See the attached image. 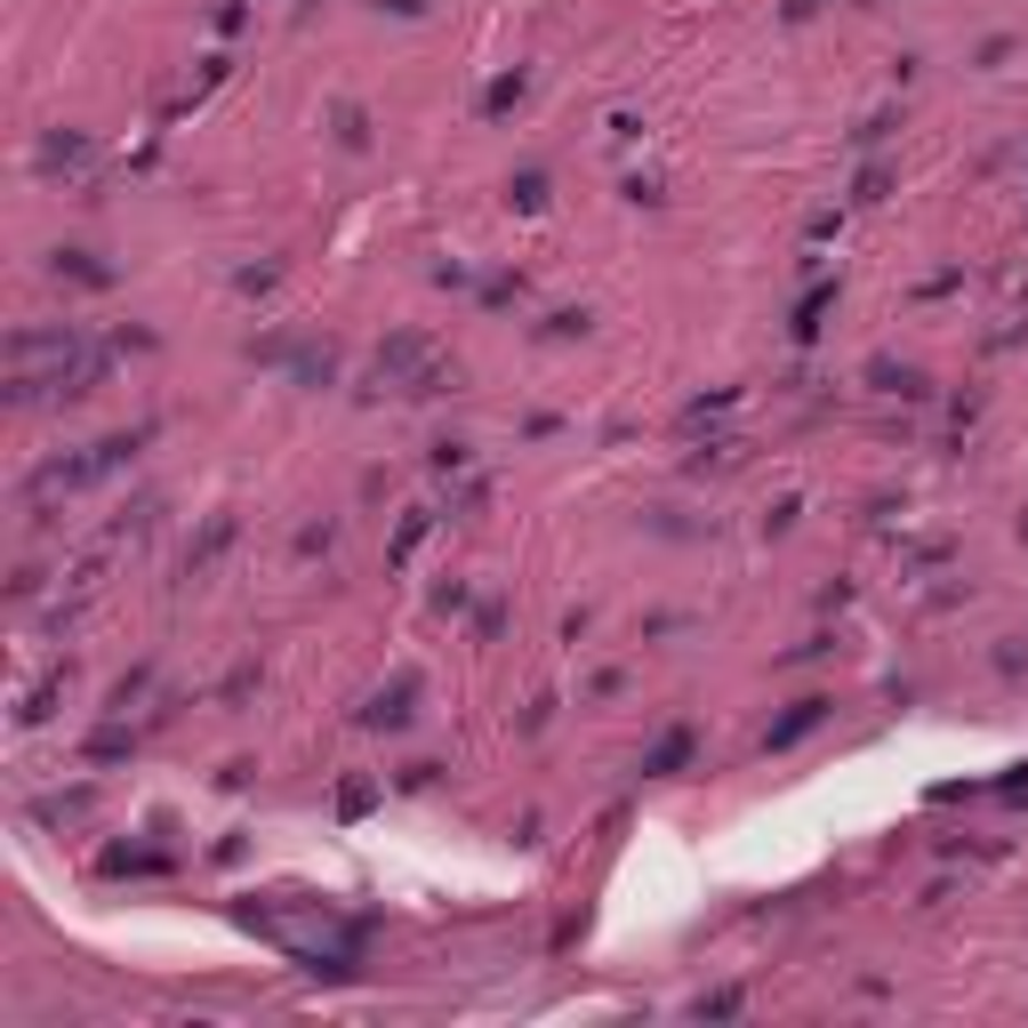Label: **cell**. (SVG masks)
Segmentation results:
<instances>
[{
	"label": "cell",
	"instance_id": "obj_1",
	"mask_svg": "<svg viewBox=\"0 0 1028 1028\" xmlns=\"http://www.w3.org/2000/svg\"><path fill=\"white\" fill-rule=\"evenodd\" d=\"M410 699H418V667H402L394 684H386L378 699H369V707H362V724H369V731H402V724H410Z\"/></svg>",
	"mask_w": 1028,
	"mask_h": 1028
},
{
	"label": "cell",
	"instance_id": "obj_2",
	"mask_svg": "<svg viewBox=\"0 0 1028 1028\" xmlns=\"http://www.w3.org/2000/svg\"><path fill=\"white\" fill-rule=\"evenodd\" d=\"M828 707H836V699H819V691H812V699H795V707L772 724V748H795L804 731H819V724H828Z\"/></svg>",
	"mask_w": 1028,
	"mask_h": 1028
},
{
	"label": "cell",
	"instance_id": "obj_3",
	"mask_svg": "<svg viewBox=\"0 0 1028 1028\" xmlns=\"http://www.w3.org/2000/svg\"><path fill=\"white\" fill-rule=\"evenodd\" d=\"M691 748H699V739H691V724H675V731H660V748L643 755V772H651V779H675V772L691 764Z\"/></svg>",
	"mask_w": 1028,
	"mask_h": 1028
},
{
	"label": "cell",
	"instance_id": "obj_4",
	"mask_svg": "<svg viewBox=\"0 0 1028 1028\" xmlns=\"http://www.w3.org/2000/svg\"><path fill=\"white\" fill-rule=\"evenodd\" d=\"M828 305H836V281H812V290H804V305H795V322H788V330H795V338H819V314H828Z\"/></svg>",
	"mask_w": 1028,
	"mask_h": 1028
},
{
	"label": "cell",
	"instance_id": "obj_5",
	"mask_svg": "<svg viewBox=\"0 0 1028 1028\" xmlns=\"http://www.w3.org/2000/svg\"><path fill=\"white\" fill-rule=\"evenodd\" d=\"M523 97H530V80H523V73H499V80L482 89V113L499 121V113H514V105H523Z\"/></svg>",
	"mask_w": 1028,
	"mask_h": 1028
},
{
	"label": "cell",
	"instance_id": "obj_6",
	"mask_svg": "<svg viewBox=\"0 0 1028 1028\" xmlns=\"http://www.w3.org/2000/svg\"><path fill=\"white\" fill-rule=\"evenodd\" d=\"M225 539H234V514H217L210 530H201V547H185V571H201V563H217L225 554Z\"/></svg>",
	"mask_w": 1028,
	"mask_h": 1028
},
{
	"label": "cell",
	"instance_id": "obj_7",
	"mask_svg": "<svg viewBox=\"0 0 1028 1028\" xmlns=\"http://www.w3.org/2000/svg\"><path fill=\"white\" fill-rule=\"evenodd\" d=\"M506 201H514V210H547V170H523V177H506Z\"/></svg>",
	"mask_w": 1028,
	"mask_h": 1028
},
{
	"label": "cell",
	"instance_id": "obj_8",
	"mask_svg": "<svg viewBox=\"0 0 1028 1028\" xmlns=\"http://www.w3.org/2000/svg\"><path fill=\"white\" fill-rule=\"evenodd\" d=\"M73 161H89V137H49L40 146V170H73Z\"/></svg>",
	"mask_w": 1028,
	"mask_h": 1028
},
{
	"label": "cell",
	"instance_id": "obj_9",
	"mask_svg": "<svg viewBox=\"0 0 1028 1028\" xmlns=\"http://www.w3.org/2000/svg\"><path fill=\"white\" fill-rule=\"evenodd\" d=\"M338 146H346V153H362V146H369V121H362V105H338Z\"/></svg>",
	"mask_w": 1028,
	"mask_h": 1028
},
{
	"label": "cell",
	"instance_id": "obj_10",
	"mask_svg": "<svg viewBox=\"0 0 1028 1028\" xmlns=\"http://www.w3.org/2000/svg\"><path fill=\"white\" fill-rule=\"evenodd\" d=\"M57 274H73V281H89V290H105V265H89V258H80V250H65V258H57Z\"/></svg>",
	"mask_w": 1028,
	"mask_h": 1028
},
{
	"label": "cell",
	"instance_id": "obj_11",
	"mask_svg": "<svg viewBox=\"0 0 1028 1028\" xmlns=\"http://www.w3.org/2000/svg\"><path fill=\"white\" fill-rule=\"evenodd\" d=\"M892 193V170H883V161H868V170H860V185H852V201H883Z\"/></svg>",
	"mask_w": 1028,
	"mask_h": 1028
},
{
	"label": "cell",
	"instance_id": "obj_12",
	"mask_svg": "<svg viewBox=\"0 0 1028 1028\" xmlns=\"http://www.w3.org/2000/svg\"><path fill=\"white\" fill-rule=\"evenodd\" d=\"M89 755H97V764H113V755H129V731H97V739H89Z\"/></svg>",
	"mask_w": 1028,
	"mask_h": 1028
},
{
	"label": "cell",
	"instance_id": "obj_13",
	"mask_svg": "<svg viewBox=\"0 0 1028 1028\" xmlns=\"http://www.w3.org/2000/svg\"><path fill=\"white\" fill-rule=\"evenodd\" d=\"M418 539H426V506H410V523H402V539H394V563H402V554L418 547Z\"/></svg>",
	"mask_w": 1028,
	"mask_h": 1028
},
{
	"label": "cell",
	"instance_id": "obj_14",
	"mask_svg": "<svg viewBox=\"0 0 1028 1028\" xmlns=\"http://www.w3.org/2000/svg\"><path fill=\"white\" fill-rule=\"evenodd\" d=\"M812 9H828V0H788V25H804Z\"/></svg>",
	"mask_w": 1028,
	"mask_h": 1028
},
{
	"label": "cell",
	"instance_id": "obj_15",
	"mask_svg": "<svg viewBox=\"0 0 1028 1028\" xmlns=\"http://www.w3.org/2000/svg\"><path fill=\"white\" fill-rule=\"evenodd\" d=\"M378 9H394V16H418V9H426V0H378Z\"/></svg>",
	"mask_w": 1028,
	"mask_h": 1028
}]
</instances>
